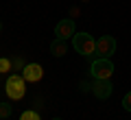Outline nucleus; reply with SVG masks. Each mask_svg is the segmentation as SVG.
I'll return each instance as SVG.
<instances>
[{
    "mask_svg": "<svg viewBox=\"0 0 131 120\" xmlns=\"http://www.w3.org/2000/svg\"><path fill=\"white\" fill-rule=\"evenodd\" d=\"M22 77H24V81H28V83H37L39 79L44 77V70H42L39 63H26L24 70H22Z\"/></svg>",
    "mask_w": 131,
    "mask_h": 120,
    "instance_id": "7",
    "label": "nucleus"
},
{
    "mask_svg": "<svg viewBox=\"0 0 131 120\" xmlns=\"http://www.w3.org/2000/svg\"><path fill=\"white\" fill-rule=\"evenodd\" d=\"M66 50H68V46H66V39H59V37H57L55 42L50 44V52H52L55 57H63Z\"/></svg>",
    "mask_w": 131,
    "mask_h": 120,
    "instance_id": "8",
    "label": "nucleus"
},
{
    "mask_svg": "<svg viewBox=\"0 0 131 120\" xmlns=\"http://www.w3.org/2000/svg\"><path fill=\"white\" fill-rule=\"evenodd\" d=\"M92 92L96 98H101V101H105V98L112 96L114 92V85L109 79H94V85H92Z\"/></svg>",
    "mask_w": 131,
    "mask_h": 120,
    "instance_id": "5",
    "label": "nucleus"
},
{
    "mask_svg": "<svg viewBox=\"0 0 131 120\" xmlns=\"http://www.w3.org/2000/svg\"><path fill=\"white\" fill-rule=\"evenodd\" d=\"M0 31H2V22H0Z\"/></svg>",
    "mask_w": 131,
    "mask_h": 120,
    "instance_id": "14",
    "label": "nucleus"
},
{
    "mask_svg": "<svg viewBox=\"0 0 131 120\" xmlns=\"http://www.w3.org/2000/svg\"><path fill=\"white\" fill-rule=\"evenodd\" d=\"M5 92H7V96H9L11 101H20V98L24 96V92H26V81H24V77H20V74H9Z\"/></svg>",
    "mask_w": 131,
    "mask_h": 120,
    "instance_id": "1",
    "label": "nucleus"
},
{
    "mask_svg": "<svg viewBox=\"0 0 131 120\" xmlns=\"http://www.w3.org/2000/svg\"><path fill=\"white\" fill-rule=\"evenodd\" d=\"M74 50L83 57H90L96 52V39H94L90 33H74Z\"/></svg>",
    "mask_w": 131,
    "mask_h": 120,
    "instance_id": "2",
    "label": "nucleus"
},
{
    "mask_svg": "<svg viewBox=\"0 0 131 120\" xmlns=\"http://www.w3.org/2000/svg\"><path fill=\"white\" fill-rule=\"evenodd\" d=\"M77 28H74V20L70 18H63L61 22H57L55 26V35L59 37V39H70V37H74Z\"/></svg>",
    "mask_w": 131,
    "mask_h": 120,
    "instance_id": "6",
    "label": "nucleus"
},
{
    "mask_svg": "<svg viewBox=\"0 0 131 120\" xmlns=\"http://www.w3.org/2000/svg\"><path fill=\"white\" fill-rule=\"evenodd\" d=\"M122 107H125L127 111H131V92L125 94V98H122Z\"/></svg>",
    "mask_w": 131,
    "mask_h": 120,
    "instance_id": "12",
    "label": "nucleus"
},
{
    "mask_svg": "<svg viewBox=\"0 0 131 120\" xmlns=\"http://www.w3.org/2000/svg\"><path fill=\"white\" fill-rule=\"evenodd\" d=\"M20 120H39V114H37V111H33V109H28V111H22Z\"/></svg>",
    "mask_w": 131,
    "mask_h": 120,
    "instance_id": "10",
    "label": "nucleus"
},
{
    "mask_svg": "<svg viewBox=\"0 0 131 120\" xmlns=\"http://www.w3.org/2000/svg\"><path fill=\"white\" fill-rule=\"evenodd\" d=\"M24 66H26V63L22 61V57H15V59H13V70H24Z\"/></svg>",
    "mask_w": 131,
    "mask_h": 120,
    "instance_id": "13",
    "label": "nucleus"
},
{
    "mask_svg": "<svg viewBox=\"0 0 131 120\" xmlns=\"http://www.w3.org/2000/svg\"><path fill=\"white\" fill-rule=\"evenodd\" d=\"M52 120H59V118H52Z\"/></svg>",
    "mask_w": 131,
    "mask_h": 120,
    "instance_id": "15",
    "label": "nucleus"
},
{
    "mask_svg": "<svg viewBox=\"0 0 131 120\" xmlns=\"http://www.w3.org/2000/svg\"><path fill=\"white\" fill-rule=\"evenodd\" d=\"M116 52V39L112 35H103L96 39V59H109Z\"/></svg>",
    "mask_w": 131,
    "mask_h": 120,
    "instance_id": "3",
    "label": "nucleus"
},
{
    "mask_svg": "<svg viewBox=\"0 0 131 120\" xmlns=\"http://www.w3.org/2000/svg\"><path fill=\"white\" fill-rule=\"evenodd\" d=\"M11 116V105L9 103H0V118H9Z\"/></svg>",
    "mask_w": 131,
    "mask_h": 120,
    "instance_id": "11",
    "label": "nucleus"
},
{
    "mask_svg": "<svg viewBox=\"0 0 131 120\" xmlns=\"http://www.w3.org/2000/svg\"><path fill=\"white\" fill-rule=\"evenodd\" d=\"M11 70H13V61L5 59V57H0V72L5 74V72H11Z\"/></svg>",
    "mask_w": 131,
    "mask_h": 120,
    "instance_id": "9",
    "label": "nucleus"
},
{
    "mask_svg": "<svg viewBox=\"0 0 131 120\" xmlns=\"http://www.w3.org/2000/svg\"><path fill=\"white\" fill-rule=\"evenodd\" d=\"M94 79H109L114 74V63L112 59H96L92 61V68H90Z\"/></svg>",
    "mask_w": 131,
    "mask_h": 120,
    "instance_id": "4",
    "label": "nucleus"
}]
</instances>
